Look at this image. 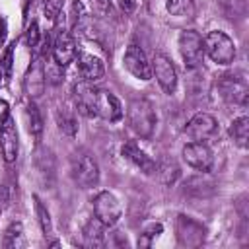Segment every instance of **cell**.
I'll list each match as a JSON object with an SVG mask.
<instances>
[{
  "label": "cell",
  "mask_w": 249,
  "mask_h": 249,
  "mask_svg": "<svg viewBox=\"0 0 249 249\" xmlns=\"http://www.w3.org/2000/svg\"><path fill=\"white\" fill-rule=\"evenodd\" d=\"M60 6H62V2H60V0H47V6H45V12L49 14V18H54V16L58 14V10H60Z\"/></svg>",
  "instance_id": "29"
},
{
  "label": "cell",
  "mask_w": 249,
  "mask_h": 249,
  "mask_svg": "<svg viewBox=\"0 0 249 249\" xmlns=\"http://www.w3.org/2000/svg\"><path fill=\"white\" fill-rule=\"evenodd\" d=\"M163 231V226L158 222H154V224H148L146 228H144V231L140 233V237H138V247H150L152 245V239L156 237V235H160Z\"/></svg>",
  "instance_id": "27"
},
{
  "label": "cell",
  "mask_w": 249,
  "mask_h": 249,
  "mask_svg": "<svg viewBox=\"0 0 249 249\" xmlns=\"http://www.w3.org/2000/svg\"><path fill=\"white\" fill-rule=\"evenodd\" d=\"M179 53L187 68H198L204 58L202 37L195 29H185L179 33Z\"/></svg>",
  "instance_id": "3"
},
{
  "label": "cell",
  "mask_w": 249,
  "mask_h": 249,
  "mask_svg": "<svg viewBox=\"0 0 249 249\" xmlns=\"http://www.w3.org/2000/svg\"><path fill=\"white\" fill-rule=\"evenodd\" d=\"M152 76H156L160 88L165 91V93H175L177 89V72H175V66L173 62L165 56V54H156L154 60H152Z\"/></svg>",
  "instance_id": "8"
},
{
  "label": "cell",
  "mask_w": 249,
  "mask_h": 249,
  "mask_svg": "<svg viewBox=\"0 0 249 249\" xmlns=\"http://www.w3.org/2000/svg\"><path fill=\"white\" fill-rule=\"evenodd\" d=\"M204 53L216 62V64H231L235 58V43L233 39L224 31H210L204 39Z\"/></svg>",
  "instance_id": "2"
},
{
  "label": "cell",
  "mask_w": 249,
  "mask_h": 249,
  "mask_svg": "<svg viewBox=\"0 0 249 249\" xmlns=\"http://www.w3.org/2000/svg\"><path fill=\"white\" fill-rule=\"evenodd\" d=\"M117 2H119V8L124 14H132L136 10V0H117Z\"/></svg>",
  "instance_id": "30"
},
{
  "label": "cell",
  "mask_w": 249,
  "mask_h": 249,
  "mask_svg": "<svg viewBox=\"0 0 249 249\" xmlns=\"http://www.w3.org/2000/svg\"><path fill=\"white\" fill-rule=\"evenodd\" d=\"M95 93L97 89L91 88L89 82H80L74 86V99H76V107L80 113L93 117V105H95Z\"/></svg>",
  "instance_id": "18"
},
{
  "label": "cell",
  "mask_w": 249,
  "mask_h": 249,
  "mask_svg": "<svg viewBox=\"0 0 249 249\" xmlns=\"http://www.w3.org/2000/svg\"><path fill=\"white\" fill-rule=\"evenodd\" d=\"M43 70H45V78H47L49 84H60L62 78H64V66H60L58 62H54L53 56L43 64Z\"/></svg>",
  "instance_id": "24"
},
{
  "label": "cell",
  "mask_w": 249,
  "mask_h": 249,
  "mask_svg": "<svg viewBox=\"0 0 249 249\" xmlns=\"http://www.w3.org/2000/svg\"><path fill=\"white\" fill-rule=\"evenodd\" d=\"M165 8L171 16L185 18L193 14V0H165Z\"/></svg>",
  "instance_id": "25"
},
{
  "label": "cell",
  "mask_w": 249,
  "mask_h": 249,
  "mask_svg": "<svg viewBox=\"0 0 249 249\" xmlns=\"http://www.w3.org/2000/svg\"><path fill=\"white\" fill-rule=\"evenodd\" d=\"M183 160L189 167L196 169V171H210L212 163H214V156L212 150L206 146V142H189L183 146Z\"/></svg>",
  "instance_id": "6"
},
{
  "label": "cell",
  "mask_w": 249,
  "mask_h": 249,
  "mask_svg": "<svg viewBox=\"0 0 249 249\" xmlns=\"http://www.w3.org/2000/svg\"><path fill=\"white\" fill-rule=\"evenodd\" d=\"M4 37H6V19L0 18V45L4 43Z\"/></svg>",
  "instance_id": "32"
},
{
  "label": "cell",
  "mask_w": 249,
  "mask_h": 249,
  "mask_svg": "<svg viewBox=\"0 0 249 249\" xmlns=\"http://www.w3.org/2000/svg\"><path fill=\"white\" fill-rule=\"evenodd\" d=\"M93 117H101L103 121H109V123H119L123 119V105L111 91L97 89L95 105H93Z\"/></svg>",
  "instance_id": "9"
},
{
  "label": "cell",
  "mask_w": 249,
  "mask_h": 249,
  "mask_svg": "<svg viewBox=\"0 0 249 249\" xmlns=\"http://www.w3.org/2000/svg\"><path fill=\"white\" fill-rule=\"evenodd\" d=\"M218 132V123L208 113H196L185 126V136L191 142H206Z\"/></svg>",
  "instance_id": "5"
},
{
  "label": "cell",
  "mask_w": 249,
  "mask_h": 249,
  "mask_svg": "<svg viewBox=\"0 0 249 249\" xmlns=\"http://www.w3.org/2000/svg\"><path fill=\"white\" fill-rule=\"evenodd\" d=\"M56 123H58V128L68 136H74L78 132V121L70 109H60L56 113Z\"/></svg>",
  "instance_id": "23"
},
{
  "label": "cell",
  "mask_w": 249,
  "mask_h": 249,
  "mask_svg": "<svg viewBox=\"0 0 249 249\" xmlns=\"http://www.w3.org/2000/svg\"><path fill=\"white\" fill-rule=\"evenodd\" d=\"M105 237V226L97 220V218H91L86 226H84V239L88 245H99Z\"/></svg>",
  "instance_id": "21"
},
{
  "label": "cell",
  "mask_w": 249,
  "mask_h": 249,
  "mask_svg": "<svg viewBox=\"0 0 249 249\" xmlns=\"http://www.w3.org/2000/svg\"><path fill=\"white\" fill-rule=\"evenodd\" d=\"M95 2H99V4H105V0H95Z\"/></svg>",
  "instance_id": "33"
},
{
  "label": "cell",
  "mask_w": 249,
  "mask_h": 249,
  "mask_svg": "<svg viewBox=\"0 0 249 249\" xmlns=\"http://www.w3.org/2000/svg\"><path fill=\"white\" fill-rule=\"evenodd\" d=\"M175 230H177V241L185 247H196L204 241V226L191 216L181 214L177 218Z\"/></svg>",
  "instance_id": "10"
},
{
  "label": "cell",
  "mask_w": 249,
  "mask_h": 249,
  "mask_svg": "<svg viewBox=\"0 0 249 249\" xmlns=\"http://www.w3.org/2000/svg\"><path fill=\"white\" fill-rule=\"evenodd\" d=\"M123 64L124 68L138 80L142 82H148L152 78V64L148 62L144 51L138 47V45H130L123 56Z\"/></svg>",
  "instance_id": "11"
},
{
  "label": "cell",
  "mask_w": 249,
  "mask_h": 249,
  "mask_svg": "<svg viewBox=\"0 0 249 249\" xmlns=\"http://www.w3.org/2000/svg\"><path fill=\"white\" fill-rule=\"evenodd\" d=\"M228 132H230V138L239 148H247V140H249V119L245 115L233 119V123L230 124V130Z\"/></svg>",
  "instance_id": "19"
},
{
  "label": "cell",
  "mask_w": 249,
  "mask_h": 249,
  "mask_svg": "<svg viewBox=\"0 0 249 249\" xmlns=\"http://www.w3.org/2000/svg\"><path fill=\"white\" fill-rule=\"evenodd\" d=\"M93 214L105 228H113L119 222L123 208H121V202L117 200V196L113 193L101 191L93 198Z\"/></svg>",
  "instance_id": "4"
},
{
  "label": "cell",
  "mask_w": 249,
  "mask_h": 249,
  "mask_svg": "<svg viewBox=\"0 0 249 249\" xmlns=\"http://www.w3.org/2000/svg\"><path fill=\"white\" fill-rule=\"evenodd\" d=\"M45 84H47V78H45L43 62L41 60H33L29 70H27V74H25V80H23L25 93L31 99H35V97H39L45 91Z\"/></svg>",
  "instance_id": "16"
},
{
  "label": "cell",
  "mask_w": 249,
  "mask_h": 249,
  "mask_svg": "<svg viewBox=\"0 0 249 249\" xmlns=\"http://www.w3.org/2000/svg\"><path fill=\"white\" fill-rule=\"evenodd\" d=\"M2 245L8 247V249H18V247H23V245H25L21 222H12V224L6 228L4 237H2Z\"/></svg>",
  "instance_id": "20"
},
{
  "label": "cell",
  "mask_w": 249,
  "mask_h": 249,
  "mask_svg": "<svg viewBox=\"0 0 249 249\" xmlns=\"http://www.w3.org/2000/svg\"><path fill=\"white\" fill-rule=\"evenodd\" d=\"M35 200V212H37V218H39V224H41V230H43V233H45V237H49L51 233H53V224H51V214H49V210L43 206V202L35 196L33 198Z\"/></svg>",
  "instance_id": "26"
},
{
  "label": "cell",
  "mask_w": 249,
  "mask_h": 249,
  "mask_svg": "<svg viewBox=\"0 0 249 249\" xmlns=\"http://www.w3.org/2000/svg\"><path fill=\"white\" fill-rule=\"evenodd\" d=\"M51 56L54 58V62H58L60 66H68L74 58H76V43L72 39V35L68 31H60L53 43V51Z\"/></svg>",
  "instance_id": "15"
},
{
  "label": "cell",
  "mask_w": 249,
  "mask_h": 249,
  "mask_svg": "<svg viewBox=\"0 0 249 249\" xmlns=\"http://www.w3.org/2000/svg\"><path fill=\"white\" fill-rule=\"evenodd\" d=\"M126 119H128V126L140 138H150L154 134L158 115L154 105L148 99H132L126 109Z\"/></svg>",
  "instance_id": "1"
},
{
  "label": "cell",
  "mask_w": 249,
  "mask_h": 249,
  "mask_svg": "<svg viewBox=\"0 0 249 249\" xmlns=\"http://www.w3.org/2000/svg\"><path fill=\"white\" fill-rule=\"evenodd\" d=\"M39 37H41L39 25H37V23L33 21V23L29 25L27 33H25V41H27V45H29V47H37V43H39Z\"/></svg>",
  "instance_id": "28"
},
{
  "label": "cell",
  "mask_w": 249,
  "mask_h": 249,
  "mask_svg": "<svg viewBox=\"0 0 249 249\" xmlns=\"http://www.w3.org/2000/svg\"><path fill=\"white\" fill-rule=\"evenodd\" d=\"M8 113H10V107H8V103L4 101V99H0V124L8 119Z\"/></svg>",
  "instance_id": "31"
},
{
  "label": "cell",
  "mask_w": 249,
  "mask_h": 249,
  "mask_svg": "<svg viewBox=\"0 0 249 249\" xmlns=\"http://www.w3.org/2000/svg\"><path fill=\"white\" fill-rule=\"evenodd\" d=\"M74 181L82 187V189H91L99 183V165L91 156H82L72 169Z\"/></svg>",
  "instance_id": "12"
},
{
  "label": "cell",
  "mask_w": 249,
  "mask_h": 249,
  "mask_svg": "<svg viewBox=\"0 0 249 249\" xmlns=\"http://www.w3.org/2000/svg\"><path fill=\"white\" fill-rule=\"evenodd\" d=\"M218 89L222 99L228 103H239V105L247 103V82L239 74L222 76V80L218 82Z\"/></svg>",
  "instance_id": "7"
},
{
  "label": "cell",
  "mask_w": 249,
  "mask_h": 249,
  "mask_svg": "<svg viewBox=\"0 0 249 249\" xmlns=\"http://www.w3.org/2000/svg\"><path fill=\"white\" fill-rule=\"evenodd\" d=\"M121 156L124 158V160H128L136 169H140L142 173H146V175H152V173H156V169H158V165H156V161L140 148V146H136L134 142H126V144H123V148H121Z\"/></svg>",
  "instance_id": "14"
},
{
  "label": "cell",
  "mask_w": 249,
  "mask_h": 249,
  "mask_svg": "<svg viewBox=\"0 0 249 249\" xmlns=\"http://www.w3.org/2000/svg\"><path fill=\"white\" fill-rule=\"evenodd\" d=\"M25 124H27V130L33 136H39L43 132V117H41L35 103H29L25 107Z\"/></svg>",
  "instance_id": "22"
},
{
  "label": "cell",
  "mask_w": 249,
  "mask_h": 249,
  "mask_svg": "<svg viewBox=\"0 0 249 249\" xmlns=\"http://www.w3.org/2000/svg\"><path fill=\"white\" fill-rule=\"evenodd\" d=\"M78 70H80V76L84 78V82H97L103 78V62L95 56V54H89V53H80L78 54Z\"/></svg>",
  "instance_id": "17"
},
{
  "label": "cell",
  "mask_w": 249,
  "mask_h": 249,
  "mask_svg": "<svg viewBox=\"0 0 249 249\" xmlns=\"http://www.w3.org/2000/svg\"><path fill=\"white\" fill-rule=\"evenodd\" d=\"M0 152L4 161L12 163L18 158V128H16V121L14 119H6L0 124Z\"/></svg>",
  "instance_id": "13"
}]
</instances>
